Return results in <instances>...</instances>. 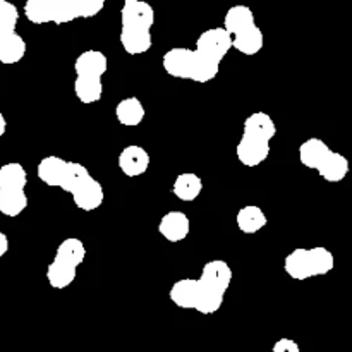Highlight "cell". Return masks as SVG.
Masks as SVG:
<instances>
[{"label": "cell", "instance_id": "obj_1", "mask_svg": "<svg viewBox=\"0 0 352 352\" xmlns=\"http://www.w3.org/2000/svg\"><path fill=\"white\" fill-rule=\"evenodd\" d=\"M230 40L222 28H210L196 40L195 48L174 47L162 57V67L175 79L206 85L220 72V64L230 50Z\"/></svg>", "mask_w": 352, "mask_h": 352}, {"label": "cell", "instance_id": "obj_2", "mask_svg": "<svg viewBox=\"0 0 352 352\" xmlns=\"http://www.w3.org/2000/svg\"><path fill=\"white\" fill-rule=\"evenodd\" d=\"M234 272L223 260L205 263L198 278H181L174 282L168 298L177 308L192 309L201 315H215L223 305Z\"/></svg>", "mask_w": 352, "mask_h": 352}, {"label": "cell", "instance_id": "obj_3", "mask_svg": "<svg viewBox=\"0 0 352 352\" xmlns=\"http://www.w3.org/2000/svg\"><path fill=\"white\" fill-rule=\"evenodd\" d=\"M36 175L43 184L69 192L74 205L82 212H95L105 199L103 186L79 162L64 160L50 155L41 158L36 167Z\"/></svg>", "mask_w": 352, "mask_h": 352}, {"label": "cell", "instance_id": "obj_4", "mask_svg": "<svg viewBox=\"0 0 352 352\" xmlns=\"http://www.w3.org/2000/svg\"><path fill=\"white\" fill-rule=\"evenodd\" d=\"M103 9V0H28L23 12L33 24L62 26L76 19H91Z\"/></svg>", "mask_w": 352, "mask_h": 352}, {"label": "cell", "instance_id": "obj_5", "mask_svg": "<svg viewBox=\"0 0 352 352\" xmlns=\"http://www.w3.org/2000/svg\"><path fill=\"white\" fill-rule=\"evenodd\" d=\"M155 24L153 7L143 0H126L120 7L119 41L129 55L146 54L153 47L151 28Z\"/></svg>", "mask_w": 352, "mask_h": 352}, {"label": "cell", "instance_id": "obj_6", "mask_svg": "<svg viewBox=\"0 0 352 352\" xmlns=\"http://www.w3.org/2000/svg\"><path fill=\"white\" fill-rule=\"evenodd\" d=\"M277 134L275 120L267 112H254L246 117L243 136L237 143V160L248 168L263 164L270 155V143Z\"/></svg>", "mask_w": 352, "mask_h": 352}, {"label": "cell", "instance_id": "obj_7", "mask_svg": "<svg viewBox=\"0 0 352 352\" xmlns=\"http://www.w3.org/2000/svg\"><path fill=\"white\" fill-rule=\"evenodd\" d=\"M109 69V58L102 50H85L74 60V95L85 105L96 103L103 95V74Z\"/></svg>", "mask_w": 352, "mask_h": 352}, {"label": "cell", "instance_id": "obj_8", "mask_svg": "<svg viewBox=\"0 0 352 352\" xmlns=\"http://www.w3.org/2000/svg\"><path fill=\"white\" fill-rule=\"evenodd\" d=\"M299 162L306 168H311L320 174L327 182H342L349 174V160L339 151H333L320 138H309L299 146Z\"/></svg>", "mask_w": 352, "mask_h": 352}, {"label": "cell", "instance_id": "obj_9", "mask_svg": "<svg viewBox=\"0 0 352 352\" xmlns=\"http://www.w3.org/2000/svg\"><path fill=\"white\" fill-rule=\"evenodd\" d=\"M222 30L230 40V47L243 55H256L265 45L261 30L254 21L253 10L248 6L230 7L223 17Z\"/></svg>", "mask_w": 352, "mask_h": 352}, {"label": "cell", "instance_id": "obj_10", "mask_svg": "<svg viewBox=\"0 0 352 352\" xmlns=\"http://www.w3.org/2000/svg\"><path fill=\"white\" fill-rule=\"evenodd\" d=\"M86 258V246L78 237H67L55 251L54 260L47 267V280L57 291H64L76 280L78 268Z\"/></svg>", "mask_w": 352, "mask_h": 352}, {"label": "cell", "instance_id": "obj_11", "mask_svg": "<svg viewBox=\"0 0 352 352\" xmlns=\"http://www.w3.org/2000/svg\"><path fill=\"white\" fill-rule=\"evenodd\" d=\"M28 172L19 162H9L0 167V213L16 219L28 208Z\"/></svg>", "mask_w": 352, "mask_h": 352}, {"label": "cell", "instance_id": "obj_12", "mask_svg": "<svg viewBox=\"0 0 352 352\" xmlns=\"http://www.w3.org/2000/svg\"><path fill=\"white\" fill-rule=\"evenodd\" d=\"M336 267V258L327 248H298L284 258V272L292 280L327 275Z\"/></svg>", "mask_w": 352, "mask_h": 352}, {"label": "cell", "instance_id": "obj_13", "mask_svg": "<svg viewBox=\"0 0 352 352\" xmlns=\"http://www.w3.org/2000/svg\"><path fill=\"white\" fill-rule=\"evenodd\" d=\"M19 9L7 0H0V64L12 65L24 58L28 45L16 31Z\"/></svg>", "mask_w": 352, "mask_h": 352}, {"label": "cell", "instance_id": "obj_14", "mask_svg": "<svg viewBox=\"0 0 352 352\" xmlns=\"http://www.w3.org/2000/svg\"><path fill=\"white\" fill-rule=\"evenodd\" d=\"M150 153L140 144H129L119 155V168L127 177H140L150 168Z\"/></svg>", "mask_w": 352, "mask_h": 352}, {"label": "cell", "instance_id": "obj_15", "mask_svg": "<svg viewBox=\"0 0 352 352\" xmlns=\"http://www.w3.org/2000/svg\"><path fill=\"white\" fill-rule=\"evenodd\" d=\"M191 232V220L184 212H168L165 213L158 223V234L168 243H181Z\"/></svg>", "mask_w": 352, "mask_h": 352}, {"label": "cell", "instance_id": "obj_16", "mask_svg": "<svg viewBox=\"0 0 352 352\" xmlns=\"http://www.w3.org/2000/svg\"><path fill=\"white\" fill-rule=\"evenodd\" d=\"M144 116H146V110L138 96H127L120 100L116 107V119L126 127L140 126L144 120Z\"/></svg>", "mask_w": 352, "mask_h": 352}, {"label": "cell", "instance_id": "obj_17", "mask_svg": "<svg viewBox=\"0 0 352 352\" xmlns=\"http://www.w3.org/2000/svg\"><path fill=\"white\" fill-rule=\"evenodd\" d=\"M203 191V181L195 172H184L175 177L172 192L181 201H195Z\"/></svg>", "mask_w": 352, "mask_h": 352}, {"label": "cell", "instance_id": "obj_18", "mask_svg": "<svg viewBox=\"0 0 352 352\" xmlns=\"http://www.w3.org/2000/svg\"><path fill=\"white\" fill-rule=\"evenodd\" d=\"M237 229L243 234H256L267 226V215L260 206H243L236 215Z\"/></svg>", "mask_w": 352, "mask_h": 352}, {"label": "cell", "instance_id": "obj_19", "mask_svg": "<svg viewBox=\"0 0 352 352\" xmlns=\"http://www.w3.org/2000/svg\"><path fill=\"white\" fill-rule=\"evenodd\" d=\"M272 352H301V347H299V344L296 340L284 337V339H278L274 344Z\"/></svg>", "mask_w": 352, "mask_h": 352}, {"label": "cell", "instance_id": "obj_20", "mask_svg": "<svg viewBox=\"0 0 352 352\" xmlns=\"http://www.w3.org/2000/svg\"><path fill=\"white\" fill-rule=\"evenodd\" d=\"M7 251H9V239L3 232H0V258L6 256Z\"/></svg>", "mask_w": 352, "mask_h": 352}, {"label": "cell", "instance_id": "obj_21", "mask_svg": "<svg viewBox=\"0 0 352 352\" xmlns=\"http://www.w3.org/2000/svg\"><path fill=\"white\" fill-rule=\"evenodd\" d=\"M6 131H7V120H6V117L2 116V112H0V138L6 134Z\"/></svg>", "mask_w": 352, "mask_h": 352}]
</instances>
